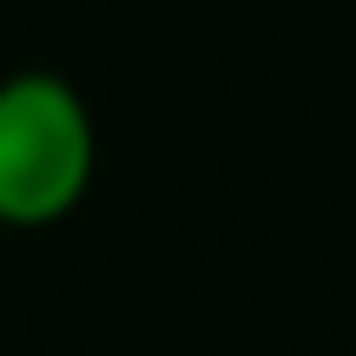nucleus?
Segmentation results:
<instances>
[{
	"instance_id": "obj_1",
	"label": "nucleus",
	"mask_w": 356,
	"mask_h": 356,
	"mask_svg": "<svg viewBox=\"0 0 356 356\" xmlns=\"http://www.w3.org/2000/svg\"><path fill=\"white\" fill-rule=\"evenodd\" d=\"M99 172V126L73 79L26 66L0 79V225L47 231L73 218Z\"/></svg>"
}]
</instances>
